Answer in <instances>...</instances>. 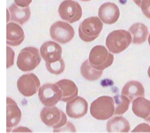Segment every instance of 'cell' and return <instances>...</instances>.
I'll list each match as a JSON object with an SVG mask.
<instances>
[{"label":"cell","mask_w":150,"mask_h":133,"mask_svg":"<svg viewBox=\"0 0 150 133\" xmlns=\"http://www.w3.org/2000/svg\"><path fill=\"white\" fill-rule=\"evenodd\" d=\"M114 100L109 96L98 97L91 103L90 106V114L96 120L105 121L114 115Z\"/></svg>","instance_id":"obj_1"},{"label":"cell","mask_w":150,"mask_h":133,"mask_svg":"<svg viewBox=\"0 0 150 133\" xmlns=\"http://www.w3.org/2000/svg\"><path fill=\"white\" fill-rule=\"evenodd\" d=\"M132 38L128 31L114 30L108 35L105 45L108 50L112 54L120 53L131 44Z\"/></svg>","instance_id":"obj_2"},{"label":"cell","mask_w":150,"mask_h":133,"mask_svg":"<svg viewBox=\"0 0 150 133\" xmlns=\"http://www.w3.org/2000/svg\"><path fill=\"white\" fill-rule=\"evenodd\" d=\"M41 60L42 56L39 49L32 46L25 47L21 49L17 56L16 66L21 71L28 72L35 70Z\"/></svg>","instance_id":"obj_3"},{"label":"cell","mask_w":150,"mask_h":133,"mask_svg":"<svg viewBox=\"0 0 150 133\" xmlns=\"http://www.w3.org/2000/svg\"><path fill=\"white\" fill-rule=\"evenodd\" d=\"M103 28V23L98 16H90L81 23L78 28V35L84 42H93L99 36Z\"/></svg>","instance_id":"obj_4"},{"label":"cell","mask_w":150,"mask_h":133,"mask_svg":"<svg viewBox=\"0 0 150 133\" xmlns=\"http://www.w3.org/2000/svg\"><path fill=\"white\" fill-rule=\"evenodd\" d=\"M114 56L106 47L96 46L90 51L88 61L91 66L97 70H104L112 65Z\"/></svg>","instance_id":"obj_5"},{"label":"cell","mask_w":150,"mask_h":133,"mask_svg":"<svg viewBox=\"0 0 150 133\" xmlns=\"http://www.w3.org/2000/svg\"><path fill=\"white\" fill-rule=\"evenodd\" d=\"M42 122L48 127L58 129L64 126L67 122V115L55 106L45 107L40 113Z\"/></svg>","instance_id":"obj_6"},{"label":"cell","mask_w":150,"mask_h":133,"mask_svg":"<svg viewBox=\"0 0 150 133\" xmlns=\"http://www.w3.org/2000/svg\"><path fill=\"white\" fill-rule=\"evenodd\" d=\"M49 33L52 40L59 44H66L74 37V30L72 26L67 22L62 21L52 23Z\"/></svg>","instance_id":"obj_7"},{"label":"cell","mask_w":150,"mask_h":133,"mask_svg":"<svg viewBox=\"0 0 150 133\" xmlns=\"http://www.w3.org/2000/svg\"><path fill=\"white\" fill-rule=\"evenodd\" d=\"M58 13L63 21L73 23L81 18L82 8L78 2L74 0H64L59 6Z\"/></svg>","instance_id":"obj_8"},{"label":"cell","mask_w":150,"mask_h":133,"mask_svg":"<svg viewBox=\"0 0 150 133\" xmlns=\"http://www.w3.org/2000/svg\"><path fill=\"white\" fill-rule=\"evenodd\" d=\"M38 98L45 107H52L61 101L62 91L56 84L47 83L40 86Z\"/></svg>","instance_id":"obj_9"},{"label":"cell","mask_w":150,"mask_h":133,"mask_svg":"<svg viewBox=\"0 0 150 133\" xmlns=\"http://www.w3.org/2000/svg\"><path fill=\"white\" fill-rule=\"evenodd\" d=\"M17 89L22 96L30 97L38 92L41 86L39 78L33 73L21 75L16 82Z\"/></svg>","instance_id":"obj_10"},{"label":"cell","mask_w":150,"mask_h":133,"mask_svg":"<svg viewBox=\"0 0 150 133\" xmlns=\"http://www.w3.org/2000/svg\"><path fill=\"white\" fill-rule=\"evenodd\" d=\"M88 102L81 96H77L67 102L66 113L71 118L78 119L86 115L88 113Z\"/></svg>","instance_id":"obj_11"},{"label":"cell","mask_w":150,"mask_h":133,"mask_svg":"<svg viewBox=\"0 0 150 133\" xmlns=\"http://www.w3.org/2000/svg\"><path fill=\"white\" fill-rule=\"evenodd\" d=\"M98 18L106 24H112L120 17V9L113 2H105L100 6L98 11Z\"/></svg>","instance_id":"obj_12"},{"label":"cell","mask_w":150,"mask_h":133,"mask_svg":"<svg viewBox=\"0 0 150 133\" xmlns=\"http://www.w3.org/2000/svg\"><path fill=\"white\" fill-rule=\"evenodd\" d=\"M40 54L45 63H52L60 60L62 57V48L56 42L48 41L44 42L39 49Z\"/></svg>","instance_id":"obj_13"},{"label":"cell","mask_w":150,"mask_h":133,"mask_svg":"<svg viewBox=\"0 0 150 133\" xmlns=\"http://www.w3.org/2000/svg\"><path fill=\"white\" fill-rule=\"evenodd\" d=\"M21 109L10 97L6 98V132H9L20 123L21 119Z\"/></svg>","instance_id":"obj_14"},{"label":"cell","mask_w":150,"mask_h":133,"mask_svg":"<svg viewBox=\"0 0 150 133\" xmlns=\"http://www.w3.org/2000/svg\"><path fill=\"white\" fill-rule=\"evenodd\" d=\"M25 38L23 28L18 23L9 22L6 24V45L9 46H18Z\"/></svg>","instance_id":"obj_15"},{"label":"cell","mask_w":150,"mask_h":133,"mask_svg":"<svg viewBox=\"0 0 150 133\" xmlns=\"http://www.w3.org/2000/svg\"><path fill=\"white\" fill-rule=\"evenodd\" d=\"M8 9L10 14L11 22L18 23L20 25H23L27 23L30 19V9L29 6L22 8L16 6L15 3H13Z\"/></svg>","instance_id":"obj_16"},{"label":"cell","mask_w":150,"mask_h":133,"mask_svg":"<svg viewBox=\"0 0 150 133\" xmlns=\"http://www.w3.org/2000/svg\"><path fill=\"white\" fill-rule=\"evenodd\" d=\"M62 91L63 102H68L71 100L78 95V89L74 82L69 79H62L56 83Z\"/></svg>","instance_id":"obj_17"},{"label":"cell","mask_w":150,"mask_h":133,"mask_svg":"<svg viewBox=\"0 0 150 133\" xmlns=\"http://www.w3.org/2000/svg\"><path fill=\"white\" fill-rule=\"evenodd\" d=\"M121 94L127 96L131 102L137 97L145 96V89L141 82L138 81H130L124 85Z\"/></svg>","instance_id":"obj_18"},{"label":"cell","mask_w":150,"mask_h":133,"mask_svg":"<svg viewBox=\"0 0 150 133\" xmlns=\"http://www.w3.org/2000/svg\"><path fill=\"white\" fill-rule=\"evenodd\" d=\"M132 111L137 117L145 119L150 115V100L144 96L137 97L132 101Z\"/></svg>","instance_id":"obj_19"},{"label":"cell","mask_w":150,"mask_h":133,"mask_svg":"<svg viewBox=\"0 0 150 133\" xmlns=\"http://www.w3.org/2000/svg\"><path fill=\"white\" fill-rule=\"evenodd\" d=\"M130 129L128 121L121 115L110 117L106 124L108 132H128Z\"/></svg>","instance_id":"obj_20"},{"label":"cell","mask_w":150,"mask_h":133,"mask_svg":"<svg viewBox=\"0 0 150 133\" xmlns=\"http://www.w3.org/2000/svg\"><path fill=\"white\" fill-rule=\"evenodd\" d=\"M128 31L132 38V43L135 45L142 44L149 36V31L147 27L142 23H135L129 28Z\"/></svg>","instance_id":"obj_21"},{"label":"cell","mask_w":150,"mask_h":133,"mask_svg":"<svg viewBox=\"0 0 150 133\" xmlns=\"http://www.w3.org/2000/svg\"><path fill=\"white\" fill-rule=\"evenodd\" d=\"M103 70H97L91 66L88 60H84V63L81 66V74L82 77L89 82H94L100 78L101 76L103 75Z\"/></svg>","instance_id":"obj_22"},{"label":"cell","mask_w":150,"mask_h":133,"mask_svg":"<svg viewBox=\"0 0 150 133\" xmlns=\"http://www.w3.org/2000/svg\"><path fill=\"white\" fill-rule=\"evenodd\" d=\"M115 104V112L114 115L116 116L123 115L125 112L127 111L129 108V105L131 101L127 96L124 95H117L113 97Z\"/></svg>","instance_id":"obj_23"},{"label":"cell","mask_w":150,"mask_h":133,"mask_svg":"<svg viewBox=\"0 0 150 133\" xmlns=\"http://www.w3.org/2000/svg\"><path fill=\"white\" fill-rule=\"evenodd\" d=\"M47 70L52 75H59L62 74L65 70V63L63 58L52 63H45Z\"/></svg>","instance_id":"obj_24"},{"label":"cell","mask_w":150,"mask_h":133,"mask_svg":"<svg viewBox=\"0 0 150 133\" xmlns=\"http://www.w3.org/2000/svg\"><path fill=\"white\" fill-rule=\"evenodd\" d=\"M15 52L9 46H6V68H9L13 65Z\"/></svg>","instance_id":"obj_25"},{"label":"cell","mask_w":150,"mask_h":133,"mask_svg":"<svg viewBox=\"0 0 150 133\" xmlns=\"http://www.w3.org/2000/svg\"><path fill=\"white\" fill-rule=\"evenodd\" d=\"M143 14L150 19V0H141L140 6Z\"/></svg>","instance_id":"obj_26"},{"label":"cell","mask_w":150,"mask_h":133,"mask_svg":"<svg viewBox=\"0 0 150 133\" xmlns=\"http://www.w3.org/2000/svg\"><path fill=\"white\" fill-rule=\"evenodd\" d=\"M53 132H76V129L72 123L67 122V124L60 129H53Z\"/></svg>","instance_id":"obj_27"},{"label":"cell","mask_w":150,"mask_h":133,"mask_svg":"<svg viewBox=\"0 0 150 133\" xmlns=\"http://www.w3.org/2000/svg\"><path fill=\"white\" fill-rule=\"evenodd\" d=\"M131 132H150V125L146 123H142L136 126Z\"/></svg>","instance_id":"obj_28"},{"label":"cell","mask_w":150,"mask_h":133,"mask_svg":"<svg viewBox=\"0 0 150 133\" xmlns=\"http://www.w3.org/2000/svg\"><path fill=\"white\" fill-rule=\"evenodd\" d=\"M32 0H14V3L20 7L24 8V7L29 6V5L31 3Z\"/></svg>","instance_id":"obj_29"},{"label":"cell","mask_w":150,"mask_h":133,"mask_svg":"<svg viewBox=\"0 0 150 133\" xmlns=\"http://www.w3.org/2000/svg\"><path fill=\"white\" fill-rule=\"evenodd\" d=\"M12 132H32V131L30 129L23 126L18 127V128H16V129H12Z\"/></svg>","instance_id":"obj_30"},{"label":"cell","mask_w":150,"mask_h":133,"mask_svg":"<svg viewBox=\"0 0 150 133\" xmlns=\"http://www.w3.org/2000/svg\"><path fill=\"white\" fill-rule=\"evenodd\" d=\"M10 21V14H9V9H6V23H9Z\"/></svg>","instance_id":"obj_31"},{"label":"cell","mask_w":150,"mask_h":133,"mask_svg":"<svg viewBox=\"0 0 150 133\" xmlns=\"http://www.w3.org/2000/svg\"><path fill=\"white\" fill-rule=\"evenodd\" d=\"M133 2L135 3L138 6H140V3H141V0H133Z\"/></svg>","instance_id":"obj_32"},{"label":"cell","mask_w":150,"mask_h":133,"mask_svg":"<svg viewBox=\"0 0 150 133\" xmlns=\"http://www.w3.org/2000/svg\"><path fill=\"white\" fill-rule=\"evenodd\" d=\"M145 121H146V122H149V123H150V115H149V117H147V118H145Z\"/></svg>","instance_id":"obj_33"},{"label":"cell","mask_w":150,"mask_h":133,"mask_svg":"<svg viewBox=\"0 0 150 133\" xmlns=\"http://www.w3.org/2000/svg\"><path fill=\"white\" fill-rule=\"evenodd\" d=\"M148 75H149V78H150V66L149 68V69H148Z\"/></svg>","instance_id":"obj_34"},{"label":"cell","mask_w":150,"mask_h":133,"mask_svg":"<svg viewBox=\"0 0 150 133\" xmlns=\"http://www.w3.org/2000/svg\"><path fill=\"white\" fill-rule=\"evenodd\" d=\"M148 42H149V45L150 46V34L149 35V36H148Z\"/></svg>","instance_id":"obj_35"},{"label":"cell","mask_w":150,"mask_h":133,"mask_svg":"<svg viewBox=\"0 0 150 133\" xmlns=\"http://www.w3.org/2000/svg\"><path fill=\"white\" fill-rule=\"evenodd\" d=\"M82 2H88V1H91V0H81Z\"/></svg>","instance_id":"obj_36"}]
</instances>
